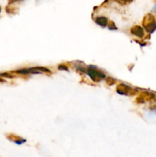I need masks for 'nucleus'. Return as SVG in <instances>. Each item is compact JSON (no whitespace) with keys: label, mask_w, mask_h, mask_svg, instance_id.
I'll return each mask as SVG.
<instances>
[{"label":"nucleus","mask_w":156,"mask_h":157,"mask_svg":"<svg viewBox=\"0 0 156 157\" xmlns=\"http://www.w3.org/2000/svg\"><path fill=\"white\" fill-rule=\"evenodd\" d=\"M12 2H16V1H19V0H11Z\"/></svg>","instance_id":"10"},{"label":"nucleus","mask_w":156,"mask_h":157,"mask_svg":"<svg viewBox=\"0 0 156 157\" xmlns=\"http://www.w3.org/2000/svg\"><path fill=\"white\" fill-rule=\"evenodd\" d=\"M16 73L22 74V75H28V74H41V72H50V70L45 68V67H31L27 69H21V70L16 71Z\"/></svg>","instance_id":"3"},{"label":"nucleus","mask_w":156,"mask_h":157,"mask_svg":"<svg viewBox=\"0 0 156 157\" xmlns=\"http://www.w3.org/2000/svg\"><path fill=\"white\" fill-rule=\"evenodd\" d=\"M131 32L132 35L139 37V38H142L144 36V30L141 26L136 25L133 28H132Z\"/></svg>","instance_id":"5"},{"label":"nucleus","mask_w":156,"mask_h":157,"mask_svg":"<svg viewBox=\"0 0 156 157\" xmlns=\"http://www.w3.org/2000/svg\"><path fill=\"white\" fill-rule=\"evenodd\" d=\"M85 72L95 82H99V81H102V79L106 78L105 75L102 72H101L100 71H98L94 66H90L87 70H85Z\"/></svg>","instance_id":"1"},{"label":"nucleus","mask_w":156,"mask_h":157,"mask_svg":"<svg viewBox=\"0 0 156 157\" xmlns=\"http://www.w3.org/2000/svg\"><path fill=\"white\" fill-rule=\"evenodd\" d=\"M0 82H4V81H3L1 78H0Z\"/></svg>","instance_id":"9"},{"label":"nucleus","mask_w":156,"mask_h":157,"mask_svg":"<svg viewBox=\"0 0 156 157\" xmlns=\"http://www.w3.org/2000/svg\"><path fill=\"white\" fill-rule=\"evenodd\" d=\"M143 25L147 32L152 33L156 29V22L154 17L151 15H147L144 18Z\"/></svg>","instance_id":"2"},{"label":"nucleus","mask_w":156,"mask_h":157,"mask_svg":"<svg viewBox=\"0 0 156 157\" xmlns=\"http://www.w3.org/2000/svg\"><path fill=\"white\" fill-rule=\"evenodd\" d=\"M96 22L100 26H102V27H106L107 25V24H108L109 21L108 18H106V17L99 16L96 18Z\"/></svg>","instance_id":"6"},{"label":"nucleus","mask_w":156,"mask_h":157,"mask_svg":"<svg viewBox=\"0 0 156 157\" xmlns=\"http://www.w3.org/2000/svg\"><path fill=\"white\" fill-rule=\"evenodd\" d=\"M118 93L122 95H132L135 94L134 89L131 88L128 86L125 85L124 84H120L117 86L116 88Z\"/></svg>","instance_id":"4"},{"label":"nucleus","mask_w":156,"mask_h":157,"mask_svg":"<svg viewBox=\"0 0 156 157\" xmlns=\"http://www.w3.org/2000/svg\"><path fill=\"white\" fill-rule=\"evenodd\" d=\"M133 0H115V2H118L120 5H128L131 3Z\"/></svg>","instance_id":"7"},{"label":"nucleus","mask_w":156,"mask_h":157,"mask_svg":"<svg viewBox=\"0 0 156 157\" xmlns=\"http://www.w3.org/2000/svg\"><path fill=\"white\" fill-rule=\"evenodd\" d=\"M58 68L60 69V70H67V67H66V66H64V65H62V64H61V65H60L59 67H58Z\"/></svg>","instance_id":"8"},{"label":"nucleus","mask_w":156,"mask_h":157,"mask_svg":"<svg viewBox=\"0 0 156 157\" xmlns=\"http://www.w3.org/2000/svg\"><path fill=\"white\" fill-rule=\"evenodd\" d=\"M0 12H1V7H0Z\"/></svg>","instance_id":"11"}]
</instances>
